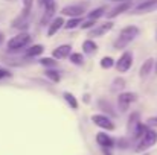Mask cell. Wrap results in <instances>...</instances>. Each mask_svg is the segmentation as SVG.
Listing matches in <instances>:
<instances>
[{
	"instance_id": "cell-23",
	"label": "cell",
	"mask_w": 157,
	"mask_h": 155,
	"mask_svg": "<svg viewBox=\"0 0 157 155\" xmlns=\"http://www.w3.org/2000/svg\"><path fill=\"white\" fill-rule=\"evenodd\" d=\"M113 65H114V59L111 56H104L101 59V67L102 68H111Z\"/></svg>"
},
{
	"instance_id": "cell-29",
	"label": "cell",
	"mask_w": 157,
	"mask_h": 155,
	"mask_svg": "<svg viewBox=\"0 0 157 155\" xmlns=\"http://www.w3.org/2000/svg\"><path fill=\"white\" fill-rule=\"evenodd\" d=\"M12 76V73L9 72V70H6V68H0V79H5V78H11Z\"/></svg>"
},
{
	"instance_id": "cell-2",
	"label": "cell",
	"mask_w": 157,
	"mask_h": 155,
	"mask_svg": "<svg viewBox=\"0 0 157 155\" xmlns=\"http://www.w3.org/2000/svg\"><path fill=\"white\" fill-rule=\"evenodd\" d=\"M139 28L137 26H127V28H124L121 32H119V35H117V38L114 40V43H113V47L114 49H125L137 35H139Z\"/></svg>"
},
{
	"instance_id": "cell-28",
	"label": "cell",
	"mask_w": 157,
	"mask_h": 155,
	"mask_svg": "<svg viewBox=\"0 0 157 155\" xmlns=\"http://www.w3.org/2000/svg\"><path fill=\"white\" fill-rule=\"evenodd\" d=\"M99 106H101V108H104L105 111H108L111 116H114V111L111 109V106H110V103H108V102L105 103V101H99Z\"/></svg>"
},
{
	"instance_id": "cell-11",
	"label": "cell",
	"mask_w": 157,
	"mask_h": 155,
	"mask_svg": "<svg viewBox=\"0 0 157 155\" xmlns=\"http://www.w3.org/2000/svg\"><path fill=\"white\" fill-rule=\"evenodd\" d=\"M64 23H66V21H64V18H63L61 15L52 18V20H51V23L48 24V26H49V29H48V37H53L59 29H63V28H64Z\"/></svg>"
},
{
	"instance_id": "cell-10",
	"label": "cell",
	"mask_w": 157,
	"mask_h": 155,
	"mask_svg": "<svg viewBox=\"0 0 157 155\" xmlns=\"http://www.w3.org/2000/svg\"><path fill=\"white\" fill-rule=\"evenodd\" d=\"M157 8V0H144L142 3H139L133 12L134 14H147V12H151Z\"/></svg>"
},
{
	"instance_id": "cell-12",
	"label": "cell",
	"mask_w": 157,
	"mask_h": 155,
	"mask_svg": "<svg viewBox=\"0 0 157 155\" xmlns=\"http://www.w3.org/2000/svg\"><path fill=\"white\" fill-rule=\"evenodd\" d=\"M128 9H131V0H128V2H121L117 6H114L110 12H107V18H114V17H117L119 14H122V12H125V11H128Z\"/></svg>"
},
{
	"instance_id": "cell-7",
	"label": "cell",
	"mask_w": 157,
	"mask_h": 155,
	"mask_svg": "<svg viewBox=\"0 0 157 155\" xmlns=\"http://www.w3.org/2000/svg\"><path fill=\"white\" fill-rule=\"evenodd\" d=\"M86 12V5H67L61 9V15H69L72 18L81 17Z\"/></svg>"
},
{
	"instance_id": "cell-20",
	"label": "cell",
	"mask_w": 157,
	"mask_h": 155,
	"mask_svg": "<svg viewBox=\"0 0 157 155\" xmlns=\"http://www.w3.org/2000/svg\"><path fill=\"white\" fill-rule=\"evenodd\" d=\"M46 76H48L52 82H59V79H61V75H59L55 68H48V70H46Z\"/></svg>"
},
{
	"instance_id": "cell-3",
	"label": "cell",
	"mask_w": 157,
	"mask_h": 155,
	"mask_svg": "<svg viewBox=\"0 0 157 155\" xmlns=\"http://www.w3.org/2000/svg\"><path fill=\"white\" fill-rule=\"evenodd\" d=\"M29 43H31V35L28 32H20L8 41L6 47H8V52H17L23 47H26Z\"/></svg>"
},
{
	"instance_id": "cell-31",
	"label": "cell",
	"mask_w": 157,
	"mask_h": 155,
	"mask_svg": "<svg viewBox=\"0 0 157 155\" xmlns=\"http://www.w3.org/2000/svg\"><path fill=\"white\" fill-rule=\"evenodd\" d=\"M154 65H156V73H157V59H156V62H154Z\"/></svg>"
},
{
	"instance_id": "cell-27",
	"label": "cell",
	"mask_w": 157,
	"mask_h": 155,
	"mask_svg": "<svg viewBox=\"0 0 157 155\" xmlns=\"http://www.w3.org/2000/svg\"><path fill=\"white\" fill-rule=\"evenodd\" d=\"M145 125H147V126H150V128H157V116L148 117V119H147V122H145Z\"/></svg>"
},
{
	"instance_id": "cell-4",
	"label": "cell",
	"mask_w": 157,
	"mask_h": 155,
	"mask_svg": "<svg viewBox=\"0 0 157 155\" xmlns=\"http://www.w3.org/2000/svg\"><path fill=\"white\" fill-rule=\"evenodd\" d=\"M133 59H134L133 52H130V50L124 52V53L119 56V59L114 61V67H116V70H117L119 73H125V72H128V70L131 68V65H133Z\"/></svg>"
},
{
	"instance_id": "cell-19",
	"label": "cell",
	"mask_w": 157,
	"mask_h": 155,
	"mask_svg": "<svg viewBox=\"0 0 157 155\" xmlns=\"http://www.w3.org/2000/svg\"><path fill=\"white\" fill-rule=\"evenodd\" d=\"M81 17H75V18H70L69 21H66L64 23V29H67V31H70V29H75V28H78L79 24H81Z\"/></svg>"
},
{
	"instance_id": "cell-1",
	"label": "cell",
	"mask_w": 157,
	"mask_h": 155,
	"mask_svg": "<svg viewBox=\"0 0 157 155\" xmlns=\"http://www.w3.org/2000/svg\"><path fill=\"white\" fill-rule=\"evenodd\" d=\"M156 143H157V131L154 128H150V126H148V129L136 140V148H134V151H136L137 154H144L145 151H148L150 148H153Z\"/></svg>"
},
{
	"instance_id": "cell-18",
	"label": "cell",
	"mask_w": 157,
	"mask_h": 155,
	"mask_svg": "<svg viewBox=\"0 0 157 155\" xmlns=\"http://www.w3.org/2000/svg\"><path fill=\"white\" fill-rule=\"evenodd\" d=\"M63 96H64L66 102L70 105V108H72V109H78V101H76V98H75L70 91H64V93H63Z\"/></svg>"
},
{
	"instance_id": "cell-5",
	"label": "cell",
	"mask_w": 157,
	"mask_h": 155,
	"mask_svg": "<svg viewBox=\"0 0 157 155\" xmlns=\"http://www.w3.org/2000/svg\"><path fill=\"white\" fill-rule=\"evenodd\" d=\"M137 101V94L133 91H124L117 96V108L121 109V113H127L128 108L131 106V103Z\"/></svg>"
},
{
	"instance_id": "cell-24",
	"label": "cell",
	"mask_w": 157,
	"mask_h": 155,
	"mask_svg": "<svg viewBox=\"0 0 157 155\" xmlns=\"http://www.w3.org/2000/svg\"><path fill=\"white\" fill-rule=\"evenodd\" d=\"M40 64L44 65V67L53 68V67L56 65V61H55V58H41V59H40Z\"/></svg>"
},
{
	"instance_id": "cell-30",
	"label": "cell",
	"mask_w": 157,
	"mask_h": 155,
	"mask_svg": "<svg viewBox=\"0 0 157 155\" xmlns=\"http://www.w3.org/2000/svg\"><path fill=\"white\" fill-rule=\"evenodd\" d=\"M110 2H117V3H121V2H128V0H110Z\"/></svg>"
},
{
	"instance_id": "cell-21",
	"label": "cell",
	"mask_w": 157,
	"mask_h": 155,
	"mask_svg": "<svg viewBox=\"0 0 157 155\" xmlns=\"http://www.w3.org/2000/svg\"><path fill=\"white\" fill-rule=\"evenodd\" d=\"M70 61L75 64V65H82L84 64V55L82 53H70Z\"/></svg>"
},
{
	"instance_id": "cell-16",
	"label": "cell",
	"mask_w": 157,
	"mask_h": 155,
	"mask_svg": "<svg viewBox=\"0 0 157 155\" xmlns=\"http://www.w3.org/2000/svg\"><path fill=\"white\" fill-rule=\"evenodd\" d=\"M44 50V47L41 46V44H34V46H31L28 52H26V56L28 58H32V56H38V55H41Z\"/></svg>"
},
{
	"instance_id": "cell-6",
	"label": "cell",
	"mask_w": 157,
	"mask_h": 155,
	"mask_svg": "<svg viewBox=\"0 0 157 155\" xmlns=\"http://www.w3.org/2000/svg\"><path fill=\"white\" fill-rule=\"evenodd\" d=\"M92 122L104 131H114V123L111 122V119L107 114H93Z\"/></svg>"
},
{
	"instance_id": "cell-13",
	"label": "cell",
	"mask_w": 157,
	"mask_h": 155,
	"mask_svg": "<svg viewBox=\"0 0 157 155\" xmlns=\"http://www.w3.org/2000/svg\"><path fill=\"white\" fill-rule=\"evenodd\" d=\"M70 53H72V46L70 44H63V46H58L52 52V58H55V59H66V58L70 56Z\"/></svg>"
},
{
	"instance_id": "cell-9",
	"label": "cell",
	"mask_w": 157,
	"mask_h": 155,
	"mask_svg": "<svg viewBox=\"0 0 157 155\" xmlns=\"http://www.w3.org/2000/svg\"><path fill=\"white\" fill-rule=\"evenodd\" d=\"M95 138H96V143H98L102 149H111V148L116 145L114 138H113V137H110L107 132H98Z\"/></svg>"
},
{
	"instance_id": "cell-22",
	"label": "cell",
	"mask_w": 157,
	"mask_h": 155,
	"mask_svg": "<svg viewBox=\"0 0 157 155\" xmlns=\"http://www.w3.org/2000/svg\"><path fill=\"white\" fill-rule=\"evenodd\" d=\"M38 5L43 6V9H52V11H56L55 0H38Z\"/></svg>"
},
{
	"instance_id": "cell-14",
	"label": "cell",
	"mask_w": 157,
	"mask_h": 155,
	"mask_svg": "<svg viewBox=\"0 0 157 155\" xmlns=\"http://www.w3.org/2000/svg\"><path fill=\"white\" fill-rule=\"evenodd\" d=\"M154 68V59L153 58H148L142 65H140V70H139V76L140 78H147Z\"/></svg>"
},
{
	"instance_id": "cell-26",
	"label": "cell",
	"mask_w": 157,
	"mask_h": 155,
	"mask_svg": "<svg viewBox=\"0 0 157 155\" xmlns=\"http://www.w3.org/2000/svg\"><path fill=\"white\" fill-rule=\"evenodd\" d=\"M96 21L98 20H93V18H87L86 21H81V29H90V28H95L96 26Z\"/></svg>"
},
{
	"instance_id": "cell-8",
	"label": "cell",
	"mask_w": 157,
	"mask_h": 155,
	"mask_svg": "<svg viewBox=\"0 0 157 155\" xmlns=\"http://www.w3.org/2000/svg\"><path fill=\"white\" fill-rule=\"evenodd\" d=\"M113 26H114V23L113 21H105L102 24H96L92 31H90V34H89V37H102L105 35L107 32H110L111 29H113Z\"/></svg>"
},
{
	"instance_id": "cell-17",
	"label": "cell",
	"mask_w": 157,
	"mask_h": 155,
	"mask_svg": "<svg viewBox=\"0 0 157 155\" xmlns=\"http://www.w3.org/2000/svg\"><path fill=\"white\" fill-rule=\"evenodd\" d=\"M105 14H107V8H105V6H99V8H96V9H93V11L89 12V18L98 20V18H101Z\"/></svg>"
},
{
	"instance_id": "cell-32",
	"label": "cell",
	"mask_w": 157,
	"mask_h": 155,
	"mask_svg": "<svg viewBox=\"0 0 157 155\" xmlns=\"http://www.w3.org/2000/svg\"><path fill=\"white\" fill-rule=\"evenodd\" d=\"M144 155H148V154H144Z\"/></svg>"
},
{
	"instance_id": "cell-25",
	"label": "cell",
	"mask_w": 157,
	"mask_h": 155,
	"mask_svg": "<svg viewBox=\"0 0 157 155\" xmlns=\"http://www.w3.org/2000/svg\"><path fill=\"white\" fill-rule=\"evenodd\" d=\"M32 5H34V0H23V12L21 14L29 15L32 11Z\"/></svg>"
},
{
	"instance_id": "cell-15",
	"label": "cell",
	"mask_w": 157,
	"mask_h": 155,
	"mask_svg": "<svg viewBox=\"0 0 157 155\" xmlns=\"http://www.w3.org/2000/svg\"><path fill=\"white\" fill-rule=\"evenodd\" d=\"M96 50H98V44H96L93 40H86V41L82 43V52H84V53L93 55Z\"/></svg>"
}]
</instances>
